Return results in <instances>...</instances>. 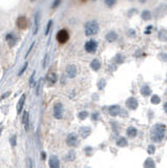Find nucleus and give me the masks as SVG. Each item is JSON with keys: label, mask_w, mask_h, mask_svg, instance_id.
Segmentation results:
<instances>
[{"label": "nucleus", "mask_w": 167, "mask_h": 168, "mask_svg": "<svg viewBox=\"0 0 167 168\" xmlns=\"http://www.w3.org/2000/svg\"><path fill=\"white\" fill-rule=\"evenodd\" d=\"M126 133H127V135L129 138H135L136 135H137V133H138V130L134 126H130V127H128V128H127Z\"/></svg>", "instance_id": "obj_17"}, {"label": "nucleus", "mask_w": 167, "mask_h": 168, "mask_svg": "<svg viewBox=\"0 0 167 168\" xmlns=\"http://www.w3.org/2000/svg\"><path fill=\"white\" fill-rule=\"evenodd\" d=\"M141 94L146 97V96H148V95L151 94V90L148 87V85H144L143 87L141 88Z\"/></svg>", "instance_id": "obj_24"}, {"label": "nucleus", "mask_w": 167, "mask_h": 168, "mask_svg": "<svg viewBox=\"0 0 167 168\" xmlns=\"http://www.w3.org/2000/svg\"><path fill=\"white\" fill-rule=\"evenodd\" d=\"M22 123H23L25 130H27V128H28V112L27 111H24L23 117H22Z\"/></svg>", "instance_id": "obj_20"}, {"label": "nucleus", "mask_w": 167, "mask_h": 168, "mask_svg": "<svg viewBox=\"0 0 167 168\" xmlns=\"http://www.w3.org/2000/svg\"><path fill=\"white\" fill-rule=\"evenodd\" d=\"M48 81L50 83V84H54V83L57 82V75L55 74V73H50V74L48 75Z\"/></svg>", "instance_id": "obj_21"}, {"label": "nucleus", "mask_w": 167, "mask_h": 168, "mask_svg": "<svg viewBox=\"0 0 167 168\" xmlns=\"http://www.w3.org/2000/svg\"><path fill=\"white\" fill-rule=\"evenodd\" d=\"M78 117L80 120H84V119H86V117H88V112L87 111H81V112H79Z\"/></svg>", "instance_id": "obj_27"}, {"label": "nucleus", "mask_w": 167, "mask_h": 168, "mask_svg": "<svg viewBox=\"0 0 167 168\" xmlns=\"http://www.w3.org/2000/svg\"><path fill=\"white\" fill-rule=\"evenodd\" d=\"M160 97L157 96V95H154V96L151 97V103L152 104H159L160 103Z\"/></svg>", "instance_id": "obj_28"}, {"label": "nucleus", "mask_w": 167, "mask_h": 168, "mask_svg": "<svg viewBox=\"0 0 167 168\" xmlns=\"http://www.w3.org/2000/svg\"><path fill=\"white\" fill-rule=\"evenodd\" d=\"M79 132H80L82 138H86V137H88L89 133H91V129H89L88 127H81Z\"/></svg>", "instance_id": "obj_18"}, {"label": "nucleus", "mask_w": 167, "mask_h": 168, "mask_svg": "<svg viewBox=\"0 0 167 168\" xmlns=\"http://www.w3.org/2000/svg\"><path fill=\"white\" fill-rule=\"evenodd\" d=\"M141 17L143 20H150L151 19V13L149 11H143L141 14Z\"/></svg>", "instance_id": "obj_25"}, {"label": "nucleus", "mask_w": 167, "mask_h": 168, "mask_svg": "<svg viewBox=\"0 0 167 168\" xmlns=\"http://www.w3.org/2000/svg\"><path fill=\"white\" fill-rule=\"evenodd\" d=\"M60 3H61V1H54V3H53L52 7H58V5L60 4Z\"/></svg>", "instance_id": "obj_39"}, {"label": "nucleus", "mask_w": 167, "mask_h": 168, "mask_svg": "<svg viewBox=\"0 0 167 168\" xmlns=\"http://www.w3.org/2000/svg\"><path fill=\"white\" fill-rule=\"evenodd\" d=\"M159 39L161 41H167V31L161 30L160 33H159Z\"/></svg>", "instance_id": "obj_23"}, {"label": "nucleus", "mask_w": 167, "mask_h": 168, "mask_svg": "<svg viewBox=\"0 0 167 168\" xmlns=\"http://www.w3.org/2000/svg\"><path fill=\"white\" fill-rule=\"evenodd\" d=\"M35 75H36V72H33V74H32V76H30V87H33V86L35 85V80H34V78H35Z\"/></svg>", "instance_id": "obj_29"}, {"label": "nucleus", "mask_w": 167, "mask_h": 168, "mask_svg": "<svg viewBox=\"0 0 167 168\" xmlns=\"http://www.w3.org/2000/svg\"><path fill=\"white\" fill-rule=\"evenodd\" d=\"M105 38H106V40L108 42H114V41H116V40H117L118 35H117V33H116V32H109Z\"/></svg>", "instance_id": "obj_15"}, {"label": "nucleus", "mask_w": 167, "mask_h": 168, "mask_svg": "<svg viewBox=\"0 0 167 168\" xmlns=\"http://www.w3.org/2000/svg\"><path fill=\"white\" fill-rule=\"evenodd\" d=\"M16 140H17V138H16V135H13L11 139V143H12V146H16Z\"/></svg>", "instance_id": "obj_37"}, {"label": "nucleus", "mask_w": 167, "mask_h": 168, "mask_svg": "<svg viewBox=\"0 0 167 168\" xmlns=\"http://www.w3.org/2000/svg\"><path fill=\"white\" fill-rule=\"evenodd\" d=\"M26 67H27V63H24V65L22 66V68H21V70H20V72L18 73V75H19V76H21V75L24 73V70H26Z\"/></svg>", "instance_id": "obj_35"}, {"label": "nucleus", "mask_w": 167, "mask_h": 168, "mask_svg": "<svg viewBox=\"0 0 167 168\" xmlns=\"http://www.w3.org/2000/svg\"><path fill=\"white\" fill-rule=\"evenodd\" d=\"M10 95H11V92H7L5 93V94H3L2 96L0 97V102H1V101L3 100V99H5V98H7V97L10 96Z\"/></svg>", "instance_id": "obj_36"}, {"label": "nucleus", "mask_w": 167, "mask_h": 168, "mask_svg": "<svg viewBox=\"0 0 167 168\" xmlns=\"http://www.w3.org/2000/svg\"><path fill=\"white\" fill-rule=\"evenodd\" d=\"M5 41L7 42V44H9L11 47H13V46L17 43V37H16L13 33H9L5 36Z\"/></svg>", "instance_id": "obj_8"}, {"label": "nucleus", "mask_w": 167, "mask_h": 168, "mask_svg": "<svg viewBox=\"0 0 167 168\" xmlns=\"http://www.w3.org/2000/svg\"><path fill=\"white\" fill-rule=\"evenodd\" d=\"M39 22H40V12H37L35 15V25H34V30H33V34L36 35L39 30Z\"/></svg>", "instance_id": "obj_11"}, {"label": "nucleus", "mask_w": 167, "mask_h": 168, "mask_svg": "<svg viewBox=\"0 0 167 168\" xmlns=\"http://www.w3.org/2000/svg\"><path fill=\"white\" fill-rule=\"evenodd\" d=\"M98 114H94L93 115V119H94V120H97V118H98Z\"/></svg>", "instance_id": "obj_41"}, {"label": "nucleus", "mask_w": 167, "mask_h": 168, "mask_svg": "<svg viewBox=\"0 0 167 168\" xmlns=\"http://www.w3.org/2000/svg\"><path fill=\"white\" fill-rule=\"evenodd\" d=\"M126 106L129 109H136L138 107V101L136 98H129L126 101Z\"/></svg>", "instance_id": "obj_10"}, {"label": "nucleus", "mask_w": 167, "mask_h": 168, "mask_svg": "<svg viewBox=\"0 0 167 168\" xmlns=\"http://www.w3.org/2000/svg\"><path fill=\"white\" fill-rule=\"evenodd\" d=\"M91 67L93 70L97 72V70H99L100 67H101V63H100V61L98 59H94L93 61L91 62Z\"/></svg>", "instance_id": "obj_14"}, {"label": "nucleus", "mask_w": 167, "mask_h": 168, "mask_svg": "<svg viewBox=\"0 0 167 168\" xmlns=\"http://www.w3.org/2000/svg\"><path fill=\"white\" fill-rule=\"evenodd\" d=\"M52 23H53L52 20H50V21L48 22V26H46V30H45V35H48V32H50V26H52Z\"/></svg>", "instance_id": "obj_34"}, {"label": "nucleus", "mask_w": 167, "mask_h": 168, "mask_svg": "<svg viewBox=\"0 0 167 168\" xmlns=\"http://www.w3.org/2000/svg\"><path fill=\"white\" fill-rule=\"evenodd\" d=\"M105 4L108 5L109 7H114V5L116 4V1H115V0H111H111H106V1H105Z\"/></svg>", "instance_id": "obj_31"}, {"label": "nucleus", "mask_w": 167, "mask_h": 168, "mask_svg": "<svg viewBox=\"0 0 167 168\" xmlns=\"http://www.w3.org/2000/svg\"><path fill=\"white\" fill-rule=\"evenodd\" d=\"M166 126L164 124H156L151 128V140L154 142H161L165 137Z\"/></svg>", "instance_id": "obj_1"}, {"label": "nucleus", "mask_w": 167, "mask_h": 168, "mask_svg": "<svg viewBox=\"0 0 167 168\" xmlns=\"http://www.w3.org/2000/svg\"><path fill=\"white\" fill-rule=\"evenodd\" d=\"M144 167L145 168H156L154 161L151 159V158H148V159L145 161V163H144Z\"/></svg>", "instance_id": "obj_19"}, {"label": "nucleus", "mask_w": 167, "mask_h": 168, "mask_svg": "<svg viewBox=\"0 0 167 168\" xmlns=\"http://www.w3.org/2000/svg\"><path fill=\"white\" fill-rule=\"evenodd\" d=\"M120 111H121V108L118 105H113V106L109 107V115L111 117H117L120 114Z\"/></svg>", "instance_id": "obj_12"}, {"label": "nucleus", "mask_w": 167, "mask_h": 168, "mask_svg": "<svg viewBox=\"0 0 167 168\" xmlns=\"http://www.w3.org/2000/svg\"><path fill=\"white\" fill-rule=\"evenodd\" d=\"M16 23H17V26L20 30H25L28 26V21L24 16H20V17H18Z\"/></svg>", "instance_id": "obj_6"}, {"label": "nucleus", "mask_w": 167, "mask_h": 168, "mask_svg": "<svg viewBox=\"0 0 167 168\" xmlns=\"http://www.w3.org/2000/svg\"><path fill=\"white\" fill-rule=\"evenodd\" d=\"M66 143H68V146H72V147L76 146L78 144V138H77V135L75 133H70L68 139H66Z\"/></svg>", "instance_id": "obj_7"}, {"label": "nucleus", "mask_w": 167, "mask_h": 168, "mask_svg": "<svg viewBox=\"0 0 167 168\" xmlns=\"http://www.w3.org/2000/svg\"><path fill=\"white\" fill-rule=\"evenodd\" d=\"M42 81H43V79H40V80L38 81V83H37V88H36V95H37V96H39V95H40V92H41V88H42Z\"/></svg>", "instance_id": "obj_26"}, {"label": "nucleus", "mask_w": 167, "mask_h": 168, "mask_svg": "<svg viewBox=\"0 0 167 168\" xmlns=\"http://www.w3.org/2000/svg\"><path fill=\"white\" fill-rule=\"evenodd\" d=\"M164 109H165V111H166V114H167V102L164 104Z\"/></svg>", "instance_id": "obj_42"}, {"label": "nucleus", "mask_w": 167, "mask_h": 168, "mask_svg": "<svg viewBox=\"0 0 167 168\" xmlns=\"http://www.w3.org/2000/svg\"><path fill=\"white\" fill-rule=\"evenodd\" d=\"M66 75L68 78H75L77 75V67L75 65H68L66 67Z\"/></svg>", "instance_id": "obj_9"}, {"label": "nucleus", "mask_w": 167, "mask_h": 168, "mask_svg": "<svg viewBox=\"0 0 167 168\" xmlns=\"http://www.w3.org/2000/svg\"><path fill=\"white\" fill-rule=\"evenodd\" d=\"M27 167L28 168H33V161L30 158H27Z\"/></svg>", "instance_id": "obj_38"}, {"label": "nucleus", "mask_w": 167, "mask_h": 168, "mask_svg": "<svg viewBox=\"0 0 167 168\" xmlns=\"http://www.w3.org/2000/svg\"><path fill=\"white\" fill-rule=\"evenodd\" d=\"M41 158H42V160H45L46 153H45V152H41Z\"/></svg>", "instance_id": "obj_40"}, {"label": "nucleus", "mask_w": 167, "mask_h": 168, "mask_svg": "<svg viewBox=\"0 0 167 168\" xmlns=\"http://www.w3.org/2000/svg\"><path fill=\"white\" fill-rule=\"evenodd\" d=\"M63 115V106L61 103H56L54 106V117L56 119H61Z\"/></svg>", "instance_id": "obj_5"}, {"label": "nucleus", "mask_w": 167, "mask_h": 168, "mask_svg": "<svg viewBox=\"0 0 167 168\" xmlns=\"http://www.w3.org/2000/svg\"><path fill=\"white\" fill-rule=\"evenodd\" d=\"M50 168H59L60 167V162L57 157H50Z\"/></svg>", "instance_id": "obj_13"}, {"label": "nucleus", "mask_w": 167, "mask_h": 168, "mask_svg": "<svg viewBox=\"0 0 167 168\" xmlns=\"http://www.w3.org/2000/svg\"><path fill=\"white\" fill-rule=\"evenodd\" d=\"M104 85H105V80H100V82H99V84H98V87H99V90H102L103 87H104Z\"/></svg>", "instance_id": "obj_33"}, {"label": "nucleus", "mask_w": 167, "mask_h": 168, "mask_svg": "<svg viewBox=\"0 0 167 168\" xmlns=\"http://www.w3.org/2000/svg\"><path fill=\"white\" fill-rule=\"evenodd\" d=\"M99 32V25L96 21H89L85 24V35L94 36Z\"/></svg>", "instance_id": "obj_2"}, {"label": "nucleus", "mask_w": 167, "mask_h": 168, "mask_svg": "<svg viewBox=\"0 0 167 168\" xmlns=\"http://www.w3.org/2000/svg\"><path fill=\"white\" fill-rule=\"evenodd\" d=\"M147 152L150 153V155H152V153L154 152V145H149V146L147 147Z\"/></svg>", "instance_id": "obj_32"}, {"label": "nucleus", "mask_w": 167, "mask_h": 168, "mask_svg": "<svg viewBox=\"0 0 167 168\" xmlns=\"http://www.w3.org/2000/svg\"><path fill=\"white\" fill-rule=\"evenodd\" d=\"M2 132V128H1V127H0V133Z\"/></svg>", "instance_id": "obj_43"}, {"label": "nucleus", "mask_w": 167, "mask_h": 168, "mask_svg": "<svg viewBox=\"0 0 167 168\" xmlns=\"http://www.w3.org/2000/svg\"><path fill=\"white\" fill-rule=\"evenodd\" d=\"M127 140L125 139V138H123V137H121V138H119V140L117 141V145L118 146H120V147H126L127 146Z\"/></svg>", "instance_id": "obj_22"}, {"label": "nucleus", "mask_w": 167, "mask_h": 168, "mask_svg": "<svg viewBox=\"0 0 167 168\" xmlns=\"http://www.w3.org/2000/svg\"><path fill=\"white\" fill-rule=\"evenodd\" d=\"M123 60H124V58L122 57L121 55H117V56H116V58H115V61L118 62V63H122V62H123Z\"/></svg>", "instance_id": "obj_30"}, {"label": "nucleus", "mask_w": 167, "mask_h": 168, "mask_svg": "<svg viewBox=\"0 0 167 168\" xmlns=\"http://www.w3.org/2000/svg\"><path fill=\"white\" fill-rule=\"evenodd\" d=\"M68 39H70V34H68V31L61 30V31L58 32V34H57V40L60 43H65Z\"/></svg>", "instance_id": "obj_4"}, {"label": "nucleus", "mask_w": 167, "mask_h": 168, "mask_svg": "<svg viewBox=\"0 0 167 168\" xmlns=\"http://www.w3.org/2000/svg\"><path fill=\"white\" fill-rule=\"evenodd\" d=\"M24 102H25V95H22L21 98L19 99V102H18V104H17V112L18 114H19L20 111L22 110V108H23Z\"/></svg>", "instance_id": "obj_16"}, {"label": "nucleus", "mask_w": 167, "mask_h": 168, "mask_svg": "<svg viewBox=\"0 0 167 168\" xmlns=\"http://www.w3.org/2000/svg\"><path fill=\"white\" fill-rule=\"evenodd\" d=\"M97 47H98V43L95 40H89L84 45L85 50H86L87 53H89V54H94V53L97 50Z\"/></svg>", "instance_id": "obj_3"}]
</instances>
